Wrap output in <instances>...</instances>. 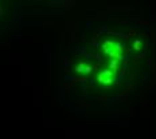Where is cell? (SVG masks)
Masks as SVG:
<instances>
[{"label":"cell","mask_w":156,"mask_h":139,"mask_svg":"<svg viewBox=\"0 0 156 139\" xmlns=\"http://www.w3.org/2000/svg\"><path fill=\"white\" fill-rule=\"evenodd\" d=\"M102 50L104 52L109 56L110 59H120L121 55H123V47H121L120 43H116V42H105L102 45Z\"/></svg>","instance_id":"6da1fadb"},{"label":"cell","mask_w":156,"mask_h":139,"mask_svg":"<svg viewBox=\"0 0 156 139\" xmlns=\"http://www.w3.org/2000/svg\"><path fill=\"white\" fill-rule=\"evenodd\" d=\"M98 80L101 82V83L107 84V83H110L112 80H113V71L112 70H105V71H102V72L98 76Z\"/></svg>","instance_id":"7a4b0ae2"}]
</instances>
